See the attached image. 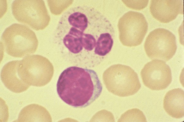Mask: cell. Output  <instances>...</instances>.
I'll return each mask as SVG.
<instances>
[{"label":"cell","instance_id":"6da1fadb","mask_svg":"<svg viewBox=\"0 0 184 122\" xmlns=\"http://www.w3.org/2000/svg\"><path fill=\"white\" fill-rule=\"evenodd\" d=\"M114 35L108 19L96 9L86 6L69 9L63 15L58 28L61 45L79 57L105 56L112 49Z\"/></svg>","mask_w":184,"mask_h":122},{"label":"cell","instance_id":"7a4b0ae2","mask_svg":"<svg viewBox=\"0 0 184 122\" xmlns=\"http://www.w3.org/2000/svg\"><path fill=\"white\" fill-rule=\"evenodd\" d=\"M102 84L96 73L76 66L68 67L60 75L57 91L60 98L75 108H85L100 95Z\"/></svg>","mask_w":184,"mask_h":122},{"label":"cell","instance_id":"3957f363","mask_svg":"<svg viewBox=\"0 0 184 122\" xmlns=\"http://www.w3.org/2000/svg\"><path fill=\"white\" fill-rule=\"evenodd\" d=\"M6 53L22 58L35 52L38 42L35 32L27 26L15 23L7 28L2 35Z\"/></svg>","mask_w":184,"mask_h":122},{"label":"cell","instance_id":"277c9868","mask_svg":"<svg viewBox=\"0 0 184 122\" xmlns=\"http://www.w3.org/2000/svg\"><path fill=\"white\" fill-rule=\"evenodd\" d=\"M103 78L108 90L118 96L133 95L141 87L137 74L128 66L113 65L104 72Z\"/></svg>","mask_w":184,"mask_h":122},{"label":"cell","instance_id":"5b68a950","mask_svg":"<svg viewBox=\"0 0 184 122\" xmlns=\"http://www.w3.org/2000/svg\"><path fill=\"white\" fill-rule=\"evenodd\" d=\"M18 75L26 84L41 87L48 83L54 73L52 64L46 57L38 55H28L19 60Z\"/></svg>","mask_w":184,"mask_h":122},{"label":"cell","instance_id":"8992f818","mask_svg":"<svg viewBox=\"0 0 184 122\" xmlns=\"http://www.w3.org/2000/svg\"><path fill=\"white\" fill-rule=\"evenodd\" d=\"M12 13L19 22L38 31L48 25L50 17L42 0H16L12 4Z\"/></svg>","mask_w":184,"mask_h":122},{"label":"cell","instance_id":"52a82bcc","mask_svg":"<svg viewBox=\"0 0 184 122\" xmlns=\"http://www.w3.org/2000/svg\"><path fill=\"white\" fill-rule=\"evenodd\" d=\"M144 48L147 55L150 59L167 61L175 53L177 48L176 37L167 29H155L147 36Z\"/></svg>","mask_w":184,"mask_h":122},{"label":"cell","instance_id":"ba28073f","mask_svg":"<svg viewBox=\"0 0 184 122\" xmlns=\"http://www.w3.org/2000/svg\"><path fill=\"white\" fill-rule=\"evenodd\" d=\"M119 38L124 46L135 47L140 44L147 32L148 24L144 15L129 11L119 20Z\"/></svg>","mask_w":184,"mask_h":122},{"label":"cell","instance_id":"9c48e42d","mask_svg":"<svg viewBox=\"0 0 184 122\" xmlns=\"http://www.w3.org/2000/svg\"><path fill=\"white\" fill-rule=\"evenodd\" d=\"M140 75L144 85L153 90L165 89L172 81L170 68L165 61L160 59H153L147 63Z\"/></svg>","mask_w":184,"mask_h":122},{"label":"cell","instance_id":"30bf717a","mask_svg":"<svg viewBox=\"0 0 184 122\" xmlns=\"http://www.w3.org/2000/svg\"><path fill=\"white\" fill-rule=\"evenodd\" d=\"M182 1L180 0H151L150 12L160 22L166 23L174 20L178 14H182Z\"/></svg>","mask_w":184,"mask_h":122},{"label":"cell","instance_id":"8fae6325","mask_svg":"<svg viewBox=\"0 0 184 122\" xmlns=\"http://www.w3.org/2000/svg\"><path fill=\"white\" fill-rule=\"evenodd\" d=\"M19 60L10 61L6 63L1 71V79L5 86L11 91L17 93L27 90L29 86L19 77L17 71Z\"/></svg>","mask_w":184,"mask_h":122},{"label":"cell","instance_id":"7c38bea8","mask_svg":"<svg viewBox=\"0 0 184 122\" xmlns=\"http://www.w3.org/2000/svg\"><path fill=\"white\" fill-rule=\"evenodd\" d=\"M184 92L180 88L168 91L163 100V108L171 117L180 118L184 115Z\"/></svg>","mask_w":184,"mask_h":122},{"label":"cell","instance_id":"4fadbf2b","mask_svg":"<svg viewBox=\"0 0 184 122\" xmlns=\"http://www.w3.org/2000/svg\"><path fill=\"white\" fill-rule=\"evenodd\" d=\"M17 122H52L50 113L44 107L31 104L24 107L20 112Z\"/></svg>","mask_w":184,"mask_h":122},{"label":"cell","instance_id":"5bb4252c","mask_svg":"<svg viewBox=\"0 0 184 122\" xmlns=\"http://www.w3.org/2000/svg\"><path fill=\"white\" fill-rule=\"evenodd\" d=\"M119 120L120 121L147 122L143 112L137 108L128 110L122 115Z\"/></svg>","mask_w":184,"mask_h":122},{"label":"cell","instance_id":"9a60e30c","mask_svg":"<svg viewBox=\"0 0 184 122\" xmlns=\"http://www.w3.org/2000/svg\"><path fill=\"white\" fill-rule=\"evenodd\" d=\"M129 8L136 10H140L145 8L148 3V0L123 1Z\"/></svg>","mask_w":184,"mask_h":122}]
</instances>
